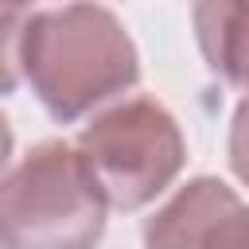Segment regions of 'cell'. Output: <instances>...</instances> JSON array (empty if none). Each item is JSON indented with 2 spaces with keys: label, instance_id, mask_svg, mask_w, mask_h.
Segmentation results:
<instances>
[{
  "label": "cell",
  "instance_id": "277c9868",
  "mask_svg": "<svg viewBox=\"0 0 249 249\" xmlns=\"http://www.w3.org/2000/svg\"><path fill=\"white\" fill-rule=\"evenodd\" d=\"M148 241H249V210L222 183L198 179L148 226Z\"/></svg>",
  "mask_w": 249,
  "mask_h": 249
},
{
  "label": "cell",
  "instance_id": "3957f363",
  "mask_svg": "<svg viewBox=\"0 0 249 249\" xmlns=\"http://www.w3.org/2000/svg\"><path fill=\"white\" fill-rule=\"evenodd\" d=\"M31 35L62 47L74 62L54 66L39 78H31L39 86V97L51 105V113L58 117H78L86 105L109 97L117 86H128V78L105 70V66H89L86 58H132L128 39L121 35V27L97 12V8H70L58 16H39L35 23H27Z\"/></svg>",
  "mask_w": 249,
  "mask_h": 249
},
{
  "label": "cell",
  "instance_id": "6da1fadb",
  "mask_svg": "<svg viewBox=\"0 0 249 249\" xmlns=\"http://www.w3.org/2000/svg\"><path fill=\"white\" fill-rule=\"evenodd\" d=\"M105 191L86 156L62 144H43L8 179L4 191V241H89L101 233Z\"/></svg>",
  "mask_w": 249,
  "mask_h": 249
},
{
  "label": "cell",
  "instance_id": "5b68a950",
  "mask_svg": "<svg viewBox=\"0 0 249 249\" xmlns=\"http://www.w3.org/2000/svg\"><path fill=\"white\" fill-rule=\"evenodd\" d=\"M198 39L214 70L230 82H249V0H202Z\"/></svg>",
  "mask_w": 249,
  "mask_h": 249
},
{
  "label": "cell",
  "instance_id": "7a4b0ae2",
  "mask_svg": "<svg viewBox=\"0 0 249 249\" xmlns=\"http://www.w3.org/2000/svg\"><path fill=\"white\" fill-rule=\"evenodd\" d=\"M82 156L109 202L140 206L175 175L179 132L163 109L136 101L86 128Z\"/></svg>",
  "mask_w": 249,
  "mask_h": 249
},
{
  "label": "cell",
  "instance_id": "8992f818",
  "mask_svg": "<svg viewBox=\"0 0 249 249\" xmlns=\"http://www.w3.org/2000/svg\"><path fill=\"white\" fill-rule=\"evenodd\" d=\"M233 167L241 179H249V101L237 113V128H233Z\"/></svg>",
  "mask_w": 249,
  "mask_h": 249
}]
</instances>
